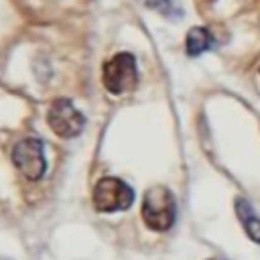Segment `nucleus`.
<instances>
[{"label": "nucleus", "mask_w": 260, "mask_h": 260, "mask_svg": "<svg viewBox=\"0 0 260 260\" xmlns=\"http://www.w3.org/2000/svg\"><path fill=\"white\" fill-rule=\"evenodd\" d=\"M177 203L165 185H154L144 193L142 199V219L154 232H167L175 223Z\"/></svg>", "instance_id": "1"}, {"label": "nucleus", "mask_w": 260, "mask_h": 260, "mask_svg": "<svg viewBox=\"0 0 260 260\" xmlns=\"http://www.w3.org/2000/svg\"><path fill=\"white\" fill-rule=\"evenodd\" d=\"M102 81H104V87L112 95H120V93L134 89V85L138 81L134 55L132 53H118L110 61H106L104 71H102Z\"/></svg>", "instance_id": "2"}, {"label": "nucleus", "mask_w": 260, "mask_h": 260, "mask_svg": "<svg viewBox=\"0 0 260 260\" xmlns=\"http://www.w3.org/2000/svg\"><path fill=\"white\" fill-rule=\"evenodd\" d=\"M93 207L102 213L124 211L134 201V191L128 183L116 177H104L93 187Z\"/></svg>", "instance_id": "3"}, {"label": "nucleus", "mask_w": 260, "mask_h": 260, "mask_svg": "<svg viewBox=\"0 0 260 260\" xmlns=\"http://www.w3.org/2000/svg\"><path fill=\"white\" fill-rule=\"evenodd\" d=\"M12 162L24 179L39 181L47 171V162H45V154H43V142L39 138H32V136L22 138L12 148Z\"/></svg>", "instance_id": "4"}, {"label": "nucleus", "mask_w": 260, "mask_h": 260, "mask_svg": "<svg viewBox=\"0 0 260 260\" xmlns=\"http://www.w3.org/2000/svg\"><path fill=\"white\" fill-rule=\"evenodd\" d=\"M47 122L51 126V130L59 136V138H75L83 126H85V118L83 114L73 106L71 100L67 98H57L47 112Z\"/></svg>", "instance_id": "5"}, {"label": "nucleus", "mask_w": 260, "mask_h": 260, "mask_svg": "<svg viewBox=\"0 0 260 260\" xmlns=\"http://www.w3.org/2000/svg\"><path fill=\"white\" fill-rule=\"evenodd\" d=\"M236 213H238V217H240L248 238L254 240L256 244H260V215H256L254 207L244 197H240L236 201Z\"/></svg>", "instance_id": "6"}, {"label": "nucleus", "mask_w": 260, "mask_h": 260, "mask_svg": "<svg viewBox=\"0 0 260 260\" xmlns=\"http://www.w3.org/2000/svg\"><path fill=\"white\" fill-rule=\"evenodd\" d=\"M213 45V37L207 28L203 26H193L189 32H187V39H185V49H187V55L191 57H197L205 51H209Z\"/></svg>", "instance_id": "7"}, {"label": "nucleus", "mask_w": 260, "mask_h": 260, "mask_svg": "<svg viewBox=\"0 0 260 260\" xmlns=\"http://www.w3.org/2000/svg\"><path fill=\"white\" fill-rule=\"evenodd\" d=\"M148 6H152V8L160 10V12H162V14H167V16H171L173 12H175V14H181V10H179V8H175L171 0H154V2H148Z\"/></svg>", "instance_id": "8"}, {"label": "nucleus", "mask_w": 260, "mask_h": 260, "mask_svg": "<svg viewBox=\"0 0 260 260\" xmlns=\"http://www.w3.org/2000/svg\"><path fill=\"white\" fill-rule=\"evenodd\" d=\"M0 260H6V258H0Z\"/></svg>", "instance_id": "9"}]
</instances>
